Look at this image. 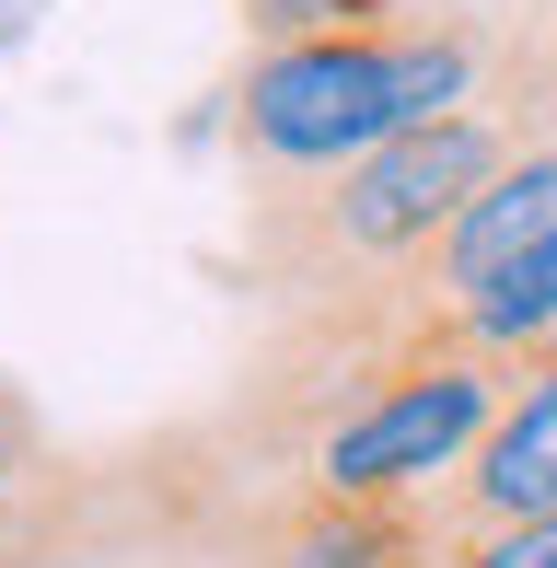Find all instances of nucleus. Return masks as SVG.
Here are the masks:
<instances>
[{
  "instance_id": "nucleus-2",
  "label": "nucleus",
  "mask_w": 557,
  "mask_h": 568,
  "mask_svg": "<svg viewBox=\"0 0 557 568\" xmlns=\"http://www.w3.org/2000/svg\"><path fill=\"white\" fill-rule=\"evenodd\" d=\"M488 36L465 12H429L407 36H314V47H256L221 93L233 174H337L407 128L476 105Z\"/></svg>"
},
{
  "instance_id": "nucleus-8",
  "label": "nucleus",
  "mask_w": 557,
  "mask_h": 568,
  "mask_svg": "<svg viewBox=\"0 0 557 568\" xmlns=\"http://www.w3.org/2000/svg\"><path fill=\"white\" fill-rule=\"evenodd\" d=\"M453 12V0H233L256 47H314V36H407V23Z\"/></svg>"
},
{
  "instance_id": "nucleus-4",
  "label": "nucleus",
  "mask_w": 557,
  "mask_h": 568,
  "mask_svg": "<svg viewBox=\"0 0 557 568\" xmlns=\"http://www.w3.org/2000/svg\"><path fill=\"white\" fill-rule=\"evenodd\" d=\"M418 302L442 325H465L476 348H499V359L557 337V140L512 151V163L465 197V221H453L442 255L418 267Z\"/></svg>"
},
{
  "instance_id": "nucleus-5",
  "label": "nucleus",
  "mask_w": 557,
  "mask_h": 568,
  "mask_svg": "<svg viewBox=\"0 0 557 568\" xmlns=\"http://www.w3.org/2000/svg\"><path fill=\"white\" fill-rule=\"evenodd\" d=\"M186 568H442L429 499H337V487H233Z\"/></svg>"
},
{
  "instance_id": "nucleus-10",
  "label": "nucleus",
  "mask_w": 557,
  "mask_h": 568,
  "mask_svg": "<svg viewBox=\"0 0 557 568\" xmlns=\"http://www.w3.org/2000/svg\"><path fill=\"white\" fill-rule=\"evenodd\" d=\"M442 568H557V523H523V534H453Z\"/></svg>"
},
{
  "instance_id": "nucleus-11",
  "label": "nucleus",
  "mask_w": 557,
  "mask_h": 568,
  "mask_svg": "<svg viewBox=\"0 0 557 568\" xmlns=\"http://www.w3.org/2000/svg\"><path fill=\"white\" fill-rule=\"evenodd\" d=\"M546 348H557V337H546Z\"/></svg>"
},
{
  "instance_id": "nucleus-9",
  "label": "nucleus",
  "mask_w": 557,
  "mask_h": 568,
  "mask_svg": "<svg viewBox=\"0 0 557 568\" xmlns=\"http://www.w3.org/2000/svg\"><path fill=\"white\" fill-rule=\"evenodd\" d=\"M36 487H47V429L23 406V383H0V510H23Z\"/></svg>"
},
{
  "instance_id": "nucleus-6",
  "label": "nucleus",
  "mask_w": 557,
  "mask_h": 568,
  "mask_svg": "<svg viewBox=\"0 0 557 568\" xmlns=\"http://www.w3.org/2000/svg\"><path fill=\"white\" fill-rule=\"evenodd\" d=\"M523 523H557V348H523L512 359V395H499L488 442L429 487V534H523Z\"/></svg>"
},
{
  "instance_id": "nucleus-3",
  "label": "nucleus",
  "mask_w": 557,
  "mask_h": 568,
  "mask_svg": "<svg viewBox=\"0 0 557 568\" xmlns=\"http://www.w3.org/2000/svg\"><path fill=\"white\" fill-rule=\"evenodd\" d=\"M499 395H512V359L476 348L465 325H442L418 302V314L384 337V359L361 372V406L325 429L314 487H337V499H429L453 464L488 442Z\"/></svg>"
},
{
  "instance_id": "nucleus-1",
  "label": "nucleus",
  "mask_w": 557,
  "mask_h": 568,
  "mask_svg": "<svg viewBox=\"0 0 557 568\" xmlns=\"http://www.w3.org/2000/svg\"><path fill=\"white\" fill-rule=\"evenodd\" d=\"M512 163V128L488 105H453L407 128V140L361 151L337 174H244L233 267L267 314H314V302H418V267L442 255V232L465 221V197Z\"/></svg>"
},
{
  "instance_id": "nucleus-7",
  "label": "nucleus",
  "mask_w": 557,
  "mask_h": 568,
  "mask_svg": "<svg viewBox=\"0 0 557 568\" xmlns=\"http://www.w3.org/2000/svg\"><path fill=\"white\" fill-rule=\"evenodd\" d=\"M476 105L512 128V151L557 140V0H523V12L488 36V82H476Z\"/></svg>"
}]
</instances>
